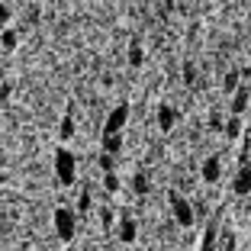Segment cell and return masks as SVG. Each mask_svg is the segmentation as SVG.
I'll list each match as a JSON object with an SVG mask.
<instances>
[{
    "mask_svg": "<svg viewBox=\"0 0 251 251\" xmlns=\"http://www.w3.org/2000/svg\"><path fill=\"white\" fill-rule=\"evenodd\" d=\"M168 206H171V216H174V222H177L180 229H193V226H197V206H193L184 193L171 190L168 193Z\"/></svg>",
    "mask_w": 251,
    "mask_h": 251,
    "instance_id": "6da1fadb",
    "label": "cell"
},
{
    "mask_svg": "<svg viewBox=\"0 0 251 251\" xmlns=\"http://www.w3.org/2000/svg\"><path fill=\"white\" fill-rule=\"evenodd\" d=\"M52 229H55V238L58 242H74V232H77V209L71 206H55L52 213Z\"/></svg>",
    "mask_w": 251,
    "mask_h": 251,
    "instance_id": "7a4b0ae2",
    "label": "cell"
},
{
    "mask_svg": "<svg viewBox=\"0 0 251 251\" xmlns=\"http://www.w3.org/2000/svg\"><path fill=\"white\" fill-rule=\"evenodd\" d=\"M219 242H222V232H219V222L209 219L203 235H200V248L197 251H219Z\"/></svg>",
    "mask_w": 251,
    "mask_h": 251,
    "instance_id": "3957f363",
    "label": "cell"
},
{
    "mask_svg": "<svg viewBox=\"0 0 251 251\" xmlns=\"http://www.w3.org/2000/svg\"><path fill=\"white\" fill-rule=\"evenodd\" d=\"M200 177H203V184H219V177H222V158L219 155L203 158V164H200Z\"/></svg>",
    "mask_w": 251,
    "mask_h": 251,
    "instance_id": "277c9868",
    "label": "cell"
},
{
    "mask_svg": "<svg viewBox=\"0 0 251 251\" xmlns=\"http://www.w3.org/2000/svg\"><path fill=\"white\" fill-rule=\"evenodd\" d=\"M232 193H235V197H248L251 193V164L248 161L238 164L235 177H232Z\"/></svg>",
    "mask_w": 251,
    "mask_h": 251,
    "instance_id": "5b68a950",
    "label": "cell"
},
{
    "mask_svg": "<svg viewBox=\"0 0 251 251\" xmlns=\"http://www.w3.org/2000/svg\"><path fill=\"white\" fill-rule=\"evenodd\" d=\"M116 235H119V242L123 245H132L135 242V235H139V226H135V219L129 213L119 219V226H116Z\"/></svg>",
    "mask_w": 251,
    "mask_h": 251,
    "instance_id": "8992f818",
    "label": "cell"
},
{
    "mask_svg": "<svg viewBox=\"0 0 251 251\" xmlns=\"http://www.w3.org/2000/svg\"><path fill=\"white\" fill-rule=\"evenodd\" d=\"M248 100H251V87L245 84V87L238 90L235 97H232V116H242V113H245V106H248Z\"/></svg>",
    "mask_w": 251,
    "mask_h": 251,
    "instance_id": "52a82bcc",
    "label": "cell"
},
{
    "mask_svg": "<svg viewBox=\"0 0 251 251\" xmlns=\"http://www.w3.org/2000/svg\"><path fill=\"white\" fill-rule=\"evenodd\" d=\"M222 132H226V139H238V132H242V119H238V116H229Z\"/></svg>",
    "mask_w": 251,
    "mask_h": 251,
    "instance_id": "ba28073f",
    "label": "cell"
},
{
    "mask_svg": "<svg viewBox=\"0 0 251 251\" xmlns=\"http://www.w3.org/2000/svg\"><path fill=\"white\" fill-rule=\"evenodd\" d=\"M219 251H235V235H232V232H222V242H219Z\"/></svg>",
    "mask_w": 251,
    "mask_h": 251,
    "instance_id": "9c48e42d",
    "label": "cell"
}]
</instances>
